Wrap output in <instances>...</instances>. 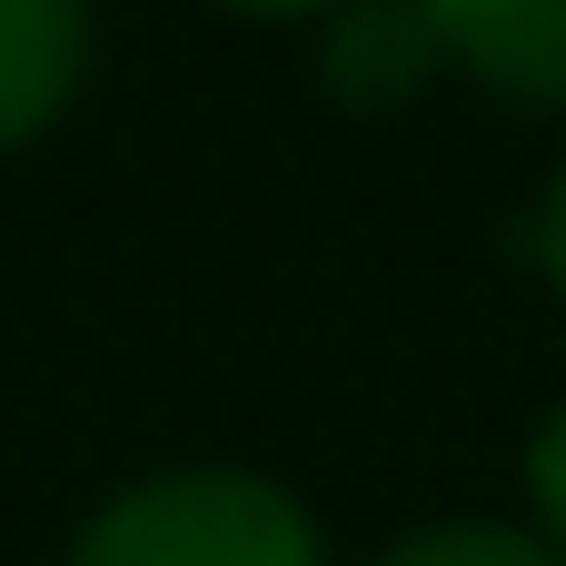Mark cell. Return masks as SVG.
I'll return each instance as SVG.
<instances>
[{
	"label": "cell",
	"instance_id": "obj_1",
	"mask_svg": "<svg viewBox=\"0 0 566 566\" xmlns=\"http://www.w3.org/2000/svg\"><path fill=\"white\" fill-rule=\"evenodd\" d=\"M70 566H328L308 507L249 468H169L119 488L90 527Z\"/></svg>",
	"mask_w": 566,
	"mask_h": 566
},
{
	"label": "cell",
	"instance_id": "obj_2",
	"mask_svg": "<svg viewBox=\"0 0 566 566\" xmlns=\"http://www.w3.org/2000/svg\"><path fill=\"white\" fill-rule=\"evenodd\" d=\"M448 40L458 70H478L488 90L566 109V0H418Z\"/></svg>",
	"mask_w": 566,
	"mask_h": 566
},
{
	"label": "cell",
	"instance_id": "obj_3",
	"mask_svg": "<svg viewBox=\"0 0 566 566\" xmlns=\"http://www.w3.org/2000/svg\"><path fill=\"white\" fill-rule=\"evenodd\" d=\"M438 70H448V40H438V20L418 0H358V10H338L328 50H318V90L348 99V109H398Z\"/></svg>",
	"mask_w": 566,
	"mask_h": 566
},
{
	"label": "cell",
	"instance_id": "obj_4",
	"mask_svg": "<svg viewBox=\"0 0 566 566\" xmlns=\"http://www.w3.org/2000/svg\"><path fill=\"white\" fill-rule=\"evenodd\" d=\"M90 70V0H0V149L40 139Z\"/></svg>",
	"mask_w": 566,
	"mask_h": 566
},
{
	"label": "cell",
	"instance_id": "obj_5",
	"mask_svg": "<svg viewBox=\"0 0 566 566\" xmlns=\"http://www.w3.org/2000/svg\"><path fill=\"white\" fill-rule=\"evenodd\" d=\"M368 566H566L537 527H507V517H448V527H418L398 547H378Z\"/></svg>",
	"mask_w": 566,
	"mask_h": 566
},
{
	"label": "cell",
	"instance_id": "obj_6",
	"mask_svg": "<svg viewBox=\"0 0 566 566\" xmlns=\"http://www.w3.org/2000/svg\"><path fill=\"white\" fill-rule=\"evenodd\" d=\"M527 497H537V537L566 557V408L537 428V448H527Z\"/></svg>",
	"mask_w": 566,
	"mask_h": 566
},
{
	"label": "cell",
	"instance_id": "obj_7",
	"mask_svg": "<svg viewBox=\"0 0 566 566\" xmlns=\"http://www.w3.org/2000/svg\"><path fill=\"white\" fill-rule=\"evenodd\" d=\"M537 259H547V279H557V298H566V159H557V179H547V199H537Z\"/></svg>",
	"mask_w": 566,
	"mask_h": 566
},
{
	"label": "cell",
	"instance_id": "obj_8",
	"mask_svg": "<svg viewBox=\"0 0 566 566\" xmlns=\"http://www.w3.org/2000/svg\"><path fill=\"white\" fill-rule=\"evenodd\" d=\"M219 10H239V20H338L358 0H219Z\"/></svg>",
	"mask_w": 566,
	"mask_h": 566
}]
</instances>
